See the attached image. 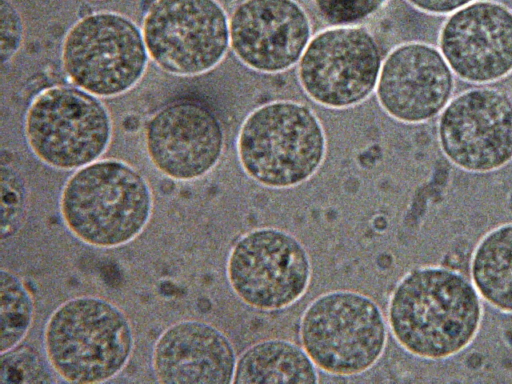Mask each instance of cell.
I'll return each instance as SVG.
<instances>
[{
	"mask_svg": "<svg viewBox=\"0 0 512 384\" xmlns=\"http://www.w3.org/2000/svg\"><path fill=\"white\" fill-rule=\"evenodd\" d=\"M236 353L217 327L183 320L166 328L156 340L152 368L160 383H233Z\"/></svg>",
	"mask_w": 512,
	"mask_h": 384,
	"instance_id": "2e32d148",
	"label": "cell"
},
{
	"mask_svg": "<svg viewBox=\"0 0 512 384\" xmlns=\"http://www.w3.org/2000/svg\"><path fill=\"white\" fill-rule=\"evenodd\" d=\"M316 365L302 347L284 339H266L248 347L237 359L233 383L318 382Z\"/></svg>",
	"mask_w": 512,
	"mask_h": 384,
	"instance_id": "e0dca14e",
	"label": "cell"
},
{
	"mask_svg": "<svg viewBox=\"0 0 512 384\" xmlns=\"http://www.w3.org/2000/svg\"><path fill=\"white\" fill-rule=\"evenodd\" d=\"M24 134L32 153L59 170L84 167L102 156L112 138L106 106L77 86L56 85L31 101Z\"/></svg>",
	"mask_w": 512,
	"mask_h": 384,
	"instance_id": "52a82bcc",
	"label": "cell"
},
{
	"mask_svg": "<svg viewBox=\"0 0 512 384\" xmlns=\"http://www.w3.org/2000/svg\"><path fill=\"white\" fill-rule=\"evenodd\" d=\"M39 357L33 351L23 348L1 354V383H41L52 381Z\"/></svg>",
	"mask_w": 512,
	"mask_h": 384,
	"instance_id": "44dd1931",
	"label": "cell"
},
{
	"mask_svg": "<svg viewBox=\"0 0 512 384\" xmlns=\"http://www.w3.org/2000/svg\"><path fill=\"white\" fill-rule=\"evenodd\" d=\"M412 6L429 14H451L475 0H407Z\"/></svg>",
	"mask_w": 512,
	"mask_h": 384,
	"instance_id": "cb8c5ba5",
	"label": "cell"
},
{
	"mask_svg": "<svg viewBox=\"0 0 512 384\" xmlns=\"http://www.w3.org/2000/svg\"><path fill=\"white\" fill-rule=\"evenodd\" d=\"M440 147L457 167L491 172L512 159V100L492 88H475L452 99L438 123Z\"/></svg>",
	"mask_w": 512,
	"mask_h": 384,
	"instance_id": "8fae6325",
	"label": "cell"
},
{
	"mask_svg": "<svg viewBox=\"0 0 512 384\" xmlns=\"http://www.w3.org/2000/svg\"><path fill=\"white\" fill-rule=\"evenodd\" d=\"M302 348L316 367L334 376L370 370L384 354L387 323L378 304L352 290L323 293L300 318Z\"/></svg>",
	"mask_w": 512,
	"mask_h": 384,
	"instance_id": "5b68a950",
	"label": "cell"
},
{
	"mask_svg": "<svg viewBox=\"0 0 512 384\" xmlns=\"http://www.w3.org/2000/svg\"><path fill=\"white\" fill-rule=\"evenodd\" d=\"M381 54L365 28L338 25L313 36L298 64L303 91L314 102L346 109L365 101L376 89Z\"/></svg>",
	"mask_w": 512,
	"mask_h": 384,
	"instance_id": "30bf717a",
	"label": "cell"
},
{
	"mask_svg": "<svg viewBox=\"0 0 512 384\" xmlns=\"http://www.w3.org/2000/svg\"><path fill=\"white\" fill-rule=\"evenodd\" d=\"M236 150L249 178L267 188L286 189L316 174L325 159L326 136L310 107L297 101L276 100L246 116Z\"/></svg>",
	"mask_w": 512,
	"mask_h": 384,
	"instance_id": "277c9868",
	"label": "cell"
},
{
	"mask_svg": "<svg viewBox=\"0 0 512 384\" xmlns=\"http://www.w3.org/2000/svg\"><path fill=\"white\" fill-rule=\"evenodd\" d=\"M388 0H312L319 14L333 26L353 25L379 11Z\"/></svg>",
	"mask_w": 512,
	"mask_h": 384,
	"instance_id": "7402d4cb",
	"label": "cell"
},
{
	"mask_svg": "<svg viewBox=\"0 0 512 384\" xmlns=\"http://www.w3.org/2000/svg\"><path fill=\"white\" fill-rule=\"evenodd\" d=\"M483 316L481 297L472 282L455 271L419 267L393 290L388 327L409 354L442 360L466 349L477 336Z\"/></svg>",
	"mask_w": 512,
	"mask_h": 384,
	"instance_id": "6da1fadb",
	"label": "cell"
},
{
	"mask_svg": "<svg viewBox=\"0 0 512 384\" xmlns=\"http://www.w3.org/2000/svg\"><path fill=\"white\" fill-rule=\"evenodd\" d=\"M22 17L10 0L0 1V55L2 64L11 61L22 45Z\"/></svg>",
	"mask_w": 512,
	"mask_h": 384,
	"instance_id": "603a6c76",
	"label": "cell"
},
{
	"mask_svg": "<svg viewBox=\"0 0 512 384\" xmlns=\"http://www.w3.org/2000/svg\"><path fill=\"white\" fill-rule=\"evenodd\" d=\"M0 301V354H4L26 337L33 321L34 303L24 282L6 269L0 271Z\"/></svg>",
	"mask_w": 512,
	"mask_h": 384,
	"instance_id": "d6986e66",
	"label": "cell"
},
{
	"mask_svg": "<svg viewBox=\"0 0 512 384\" xmlns=\"http://www.w3.org/2000/svg\"><path fill=\"white\" fill-rule=\"evenodd\" d=\"M144 143L149 160L160 173L173 180L192 181L216 167L225 137L220 120L207 105L178 99L150 117Z\"/></svg>",
	"mask_w": 512,
	"mask_h": 384,
	"instance_id": "7c38bea8",
	"label": "cell"
},
{
	"mask_svg": "<svg viewBox=\"0 0 512 384\" xmlns=\"http://www.w3.org/2000/svg\"><path fill=\"white\" fill-rule=\"evenodd\" d=\"M142 125V120L137 114H127L122 120V128L127 133L137 132Z\"/></svg>",
	"mask_w": 512,
	"mask_h": 384,
	"instance_id": "d4e9b609",
	"label": "cell"
},
{
	"mask_svg": "<svg viewBox=\"0 0 512 384\" xmlns=\"http://www.w3.org/2000/svg\"><path fill=\"white\" fill-rule=\"evenodd\" d=\"M472 284L493 308L512 314V222L487 232L477 243L470 264Z\"/></svg>",
	"mask_w": 512,
	"mask_h": 384,
	"instance_id": "ac0fdd59",
	"label": "cell"
},
{
	"mask_svg": "<svg viewBox=\"0 0 512 384\" xmlns=\"http://www.w3.org/2000/svg\"><path fill=\"white\" fill-rule=\"evenodd\" d=\"M59 209L65 226L80 241L114 248L142 233L152 215L153 195L133 166L117 159L96 160L67 179Z\"/></svg>",
	"mask_w": 512,
	"mask_h": 384,
	"instance_id": "7a4b0ae2",
	"label": "cell"
},
{
	"mask_svg": "<svg viewBox=\"0 0 512 384\" xmlns=\"http://www.w3.org/2000/svg\"><path fill=\"white\" fill-rule=\"evenodd\" d=\"M26 214L23 180L10 166L1 168V239L13 237L22 227Z\"/></svg>",
	"mask_w": 512,
	"mask_h": 384,
	"instance_id": "ffe728a7",
	"label": "cell"
},
{
	"mask_svg": "<svg viewBox=\"0 0 512 384\" xmlns=\"http://www.w3.org/2000/svg\"><path fill=\"white\" fill-rule=\"evenodd\" d=\"M142 34L151 60L177 76L209 72L230 46L229 18L217 0H154Z\"/></svg>",
	"mask_w": 512,
	"mask_h": 384,
	"instance_id": "9c48e42d",
	"label": "cell"
},
{
	"mask_svg": "<svg viewBox=\"0 0 512 384\" xmlns=\"http://www.w3.org/2000/svg\"><path fill=\"white\" fill-rule=\"evenodd\" d=\"M148 52L142 31L127 16L91 12L67 31L61 51L71 82L96 97H116L136 86L145 74Z\"/></svg>",
	"mask_w": 512,
	"mask_h": 384,
	"instance_id": "8992f818",
	"label": "cell"
},
{
	"mask_svg": "<svg viewBox=\"0 0 512 384\" xmlns=\"http://www.w3.org/2000/svg\"><path fill=\"white\" fill-rule=\"evenodd\" d=\"M44 350L57 375L70 383H102L117 376L134 349L127 315L98 296L60 304L44 329Z\"/></svg>",
	"mask_w": 512,
	"mask_h": 384,
	"instance_id": "3957f363",
	"label": "cell"
},
{
	"mask_svg": "<svg viewBox=\"0 0 512 384\" xmlns=\"http://www.w3.org/2000/svg\"><path fill=\"white\" fill-rule=\"evenodd\" d=\"M312 275L301 241L274 227L253 229L232 246L226 276L233 293L260 311L285 309L306 293Z\"/></svg>",
	"mask_w": 512,
	"mask_h": 384,
	"instance_id": "ba28073f",
	"label": "cell"
},
{
	"mask_svg": "<svg viewBox=\"0 0 512 384\" xmlns=\"http://www.w3.org/2000/svg\"><path fill=\"white\" fill-rule=\"evenodd\" d=\"M453 88L452 70L442 53L429 44L408 42L385 57L375 91L390 117L421 123L446 107Z\"/></svg>",
	"mask_w": 512,
	"mask_h": 384,
	"instance_id": "9a60e30c",
	"label": "cell"
},
{
	"mask_svg": "<svg viewBox=\"0 0 512 384\" xmlns=\"http://www.w3.org/2000/svg\"><path fill=\"white\" fill-rule=\"evenodd\" d=\"M230 47L246 67L284 72L301 58L312 35L307 12L295 0H243L229 17Z\"/></svg>",
	"mask_w": 512,
	"mask_h": 384,
	"instance_id": "4fadbf2b",
	"label": "cell"
},
{
	"mask_svg": "<svg viewBox=\"0 0 512 384\" xmlns=\"http://www.w3.org/2000/svg\"><path fill=\"white\" fill-rule=\"evenodd\" d=\"M439 46L460 78L497 81L512 72V10L496 1H473L444 22Z\"/></svg>",
	"mask_w": 512,
	"mask_h": 384,
	"instance_id": "5bb4252c",
	"label": "cell"
}]
</instances>
